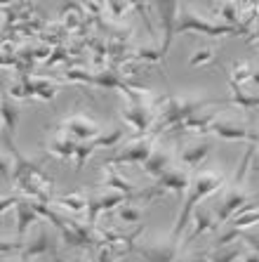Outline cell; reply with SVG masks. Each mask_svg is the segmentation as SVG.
<instances>
[{
	"mask_svg": "<svg viewBox=\"0 0 259 262\" xmlns=\"http://www.w3.org/2000/svg\"><path fill=\"white\" fill-rule=\"evenodd\" d=\"M224 184H226V175H222V172H215V170H200V172H196V175H193V180H191V187H189L186 196H184V206H181L179 215H177V222H175V227H172L170 236L179 241L181 232L191 225L193 213L198 210L200 201H205L207 196H212L215 191H219Z\"/></svg>",
	"mask_w": 259,
	"mask_h": 262,
	"instance_id": "cell-1",
	"label": "cell"
},
{
	"mask_svg": "<svg viewBox=\"0 0 259 262\" xmlns=\"http://www.w3.org/2000/svg\"><path fill=\"white\" fill-rule=\"evenodd\" d=\"M219 104H231V99H207V97H189V95H170V102L160 114H158L156 121V130L153 133H160V130L168 128H179L184 121H189L191 116L200 114L207 106H219Z\"/></svg>",
	"mask_w": 259,
	"mask_h": 262,
	"instance_id": "cell-2",
	"label": "cell"
},
{
	"mask_svg": "<svg viewBox=\"0 0 259 262\" xmlns=\"http://www.w3.org/2000/svg\"><path fill=\"white\" fill-rule=\"evenodd\" d=\"M181 33H200V36H210V38L247 36L245 31L236 29V26H226V24H222V21H212V19L203 17V14L193 12L189 5H181V10H179L177 36H181Z\"/></svg>",
	"mask_w": 259,
	"mask_h": 262,
	"instance_id": "cell-3",
	"label": "cell"
},
{
	"mask_svg": "<svg viewBox=\"0 0 259 262\" xmlns=\"http://www.w3.org/2000/svg\"><path fill=\"white\" fill-rule=\"evenodd\" d=\"M153 99H156L153 95H149L146 99H132L121 109V118L125 121V125H130L139 137L151 135L156 130L158 111L153 109Z\"/></svg>",
	"mask_w": 259,
	"mask_h": 262,
	"instance_id": "cell-4",
	"label": "cell"
},
{
	"mask_svg": "<svg viewBox=\"0 0 259 262\" xmlns=\"http://www.w3.org/2000/svg\"><path fill=\"white\" fill-rule=\"evenodd\" d=\"M153 149H156V133L144 135V137H134V140L127 142L115 156L104 161V165H123L125 163V165H139V168H142V165L151 159Z\"/></svg>",
	"mask_w": 259,
	"mask_h": 262,
	"instance_id": "cell-5",
	"label": "cell"
},
{
	"mask_svg": "<svg viewBox=\"0 0 259 262\" xmlns=\"http://www.w3.org/2000/svg\"><path fill=\"white\" fill-rule=\"evenodd\" d=\"M181 244L172 236L151 238L146 244H137L132 255L139 257V262H175L179 257Z\"/></svg>",
	"mask_w": 259,
	"mask_h": 262,
	"instance_id": "cell-6",
	"label": "cell"
},
{
	"mask_svg": "<svg viewBox=\"0 0 259 262\" xmlns=\"http://www.w3.org/2000/svg\"><path fill=\"white\" fill-rule=\"evenodd\" d=\"M252 194L243 187V184H233L226 194L219 199V203L215 206V217H217V225L224 227L229 225L231 220H233L236 213H241L243 208L247 206V203H252Z\"/></svg>",
	"mask_w": 259,
	"mask_h": 262,
	"instance_id": "cell-7",
	"label": "cell"
},
{
	"mask_svg": "<svg viewBox=\"0 0 259 262\" xmlns=\"http://www.w3.org/2000/svg\"><path fill=\"white\" fill-rule=\"evenodd\" d=\"M156 7V17L160 21V31H163V43H160V57H163V64L168 61V50L172 45L177 36V21H179V3H153Z\"/></svg>",
	"mask_w": 259,
	"mask_h": 262,
	"instance_id": "cell-8",
	"label": "cell"
},
{
	"mask_svg": "<svg viewBox=\"0 0 259 262\" xmlns=\"http://www.w3.org/2000/svg\"><path fill=\"white\" fill-rule=\"evenodd\" d=\"M210 133L219 135L222 140H229V142H247L252 146H259V133L243 121H231V118L217 116V121L212 123Z\"/></svg>",
	"mask_w": 259,
	"mask_h": 262,
	"instance_id": "cell-9",
	"label": "cell"
},
{
	"mask_svg": "<svg viewBox=\"0 0 259 262\" xmlns=\"http://www.w3.org/2000/svg\"><path fill=\"white\" fill-rule=\"evenodd\" d=\"M59 128L66 135H71L76 142H92V140H97L104 130L97 125V121H92V118L85 116V114H71V116H66L59 123Z\"/></svg>",
	"mask_w": 259,
	"mask_h": 262,
	"instance_id": "cell-10",
	"label": "cell"
},
{
	"mask_svg": "<svg viewBox=\"0 0 259 262\" xmlns=\"http://www.w3.org/2000/svg\"><path fill=\"white\" fill-rule=\"evenodd\" d=\"M50 253H55V244H52V234L45 225H38L36 234L29 238H24V250H21V255L19 260H36V257H42V255H50Z\"/></svg>",
	"mask_w": 259,
	"mask_h": 262,
	"instance_id": "cell-11",
	"label": "cell"
},
{
	"mask_svg": "<svg viewBox=\"0 0 259 262\" xmlns=\"http://www.w3.org/2000/svg\"><path fill=\"white\" fill-rule=\"evenodd\" d=\"M172 161H175L172 149H170V146H165V144H158L156 149H153V154H151V159L142 165V170H144V175L153 177V180L158 182L165 172L172 170Z\"/></svg>",
	"mask_w": 259,
	"mask_h": 262,
	"instance_id": "cell-12",
	"label": "cell"
},
{
	"mask_svg": "<svg viewBox=\"0 0 259 262\" xmlns=\"http://www.w3.org/2000/svg\"><path fill=\"white\" fill-rule=\"evenodd\" d=\"M210 151H212V146L207 140L189 142V144L179 151V163L184 165V168H189V170H198L200 165L207 161Z\"/></svg>",
	"mask_w": 259,
	"mask_h": 262,
	"instance_id": "cell-13",
	"label": "cell"
},
{
	"mask_svg": "<svg viewBox=\"0 0 259 262\" xmlns=\"http://www.w3.org/2000/svg\"><path fill=\"white\" fill-rule=\"evenodd\" d=\"M78 144L80 142H76L71 135H66L61 128H57V133L48 140V151L52 154V156H57V159H61V161H68V159H76Z\"/></svg>",
	"mask_w": 259,
	"mask_h": 262,
	"instance_id": "cell-14",
	"label": "cell"
},
{
	"mask_svg": "<svg viewBox=\"0 0 259 262\" xmlns=\"http://www.w3.org/2000/svg\"><path fill=\"white\" fill-rule=\"evenodd\" d=\"M17 210V236L24 238L31 232V227H38L42 222V217L36 213V208L31 203V199H21V201L14 206Z\"/></svg>",
	"mask_w": 259,
	"mask_h": 262,
	"instance_id": "cell-15",
	"label": "cell"
},
{
	"mask_svg": "<svg viewBox=\"0 0 259 262\" xmlns=\"http://www.w3.org/2000/svg\"><path fill=\"white\" fill-rule=\"evenodd\" d=\"M191 180L193 177L189 175V170H181V168H172V170H168L160 180H158V187L165 191H172V194H184L186 196L189 187H191Z\"/></svg>",
	"mask_w": 259,
	"mask_h": 262,
	"instance_id": "cell-16",
	"label": "cell"
},
{
	"mask_svg": "<svg viewBox=\"0 0 259 262\" xmlns=\"http://www.w3.org/2000/svg\"><path fill=\"white\" fill-rule=\"evenodd\" d=\"M102 168H104V184L111 191H121V194H137L139 191V184L123 175L118 170V165H102Z\"/></svg>",
	"mask_w": 259,
	"mask_h": 262,
	"instance_id": "cell-17",
	"label": "cell"
},
{
	"mask_svg": "<svg viewBox=\"0 0 259 262\" xmlns=\"http://www.w3.org/2000/svg\"><path fill=\"white\" fill-rule=\"evenodd\" d=\"M193 232L189 234V238L184 241V246H189V244H193L196 238L200 236V234H205V232H212V229H217V217H215V213H210V210H205V208H198L196 213H193Z\"/></svg>",
	"mask_w": 259,
	"mask_h": 262,
	"instance_id": "cell-18",
	"label": "cell"
},
{
	"mask_svg": "<svg viewBox=\"0 0 259 262\" xmlns=\"http://www.w3.org/2000/svg\"><path fill=\"white\" fill-rule=\"evenodd\" d=\"M26 88L31 90V97H38V99H55L57 92H59V83L57 80H50V78H40V76H31V78H24Z\"/></svg>",
	"mask_w": 259,
	"mask_h": 262,
	"instance_id": "cell-19",
	"label": "cell"
},
{
	"mask_svg": "<svg viewBox=\"0 0 259 262\" xmlns=\"http://www.w3.org/2000/svg\"><path fill=\"white\" fill-rule=\"evenodd\" d=\"M215 121H217V114H215V111H200V114L191 116L189 121H184L179 128H175V130H186V133H196V135H207Z\"/></svg>",
	"mask_w": 259,
	"mask_h": 262,
	"instance_id": "cell-20",
	"label": "cell"
},
{
	"mask_svg": "<svg viewBox=\"0 0 259 262\" xmlns=\"http://www.w3.org/2000/svg\"><path fill=\"white\" fill-rule=\"evenodd\" d=\"M3 135H7V137H12L14 140V133H17V123H19V109L17 104L10 102V97L7 95H3Z\"/></svg>",
	"mask_w": 259,
	"mask_h": 262,
	"instance_id": "cell-21",
	"label": "cell"
},
{
	"mask_svg": "<svg viewBox=\"0 0 259 262\" xmlns=\"http://www.w3.org/2000/svg\"><path fill=\"white\" fill-rule=\"evenodd\" d=\"M231 106L238 109H257L259 106V92H247L243 85L231 83Z\"/></svg>",
	"mask_w": 259,
	"mask_h": 262,
	"instance_id": "cell-22",
	"label": "cell"
},
{
	"mask_svg": "<svg viewBox=\"0 0 259 262\" xmlns=\"http://www.w3.org/2000/svg\"><path fill=\"white\" fill-rule=\"evenodd\" d=\"M123 137H125V128L113 123L106 130H102V135L95 140V146L97 149H113V146H118L123 142Z\"/></svg>",
	"mask_w": 259,
	"mask_h": 262,
	"instance_id": "cell-23",
	"label": "cell"
},
{
	"mask_svg": "<svg viewBox=\"0 0 259 262\" xmlns=\"http://www.w3.org/2000/svg\"><path fill=\"white\" fill-rule=\"evenodd\" d=\"M243 253H245V246L243 244H233V246H224V248H215L207 255V262H236L241 260Z\"/></svg>",
	"mask_w": 259,
	"mask_h": 262,
	"instance_id": "cell-24",
	"label": "cell"
},
{
	"mask_svg": "<svg viewBox=\"0 0 259 262\" xmlns=\"http://www.w3.org/2000/svg\"><path fill=\"white\" fill-rule=\"evenodd\" d=\"M55 206L66 208V210H71V213H83V210H87V208H90V196H85V194L57 196Z\"/></svg>",
	"mask_w": 259,
	"mask_h": 262,
	"instance_id": "cell-25",
	"label": "cell"
},
{
	"mask_svg": "<svg viewBox=\"0 0 259 262\" xmlns=\"http://www.w3.org/2000/svg\"><path fill=\"white\" fill-rule=\"evenodd\" d=\"M217 55V48L215 45H200V48L193 50V55L189 57V67L196 69V67H203V64H210Z\"/></svg>",
	"mask_w": 259,
	"mask_h": 262,
	"instance_id": "cell-26",
	"label": "cell"
},
{
	"mask_svg": "<svg viewBox=\"0 0 259 262\" xmlns=\"http://www.w3.org/2000/svg\"><path fill=\"white\" fill-rule=\"evenodd\" d=\"M115 215H118V220L125 222V225H137V227L142 225V220H144V213H142L137 206H132V203L121 206L118 210H115Z\"/></svg>",
	"mask_w": 259,
	"mask_h": 262,
	"instance_id": "cell-27",
	"label": "cell"
},
{
	"mask_svg": "<svg viewBox=\"0 0 259 262\" xmlns=\"http://www.w3.org/2000/svg\"><path fill=\"white\" fill-rule=\"evenodd\" d=\"M104 5H106V12H111V19H115V21H123L132 10H137V3H118V0H111V3H104Z\"/></svg>",
	"mask_w": 259,
	"mask_h": 262,
	"instance_id": "cell-28",
	"label": "cell"
},
{
	"mask_svg": "<svg viewBox=\"0 0 259 262\" xmlns=\"http://www.w3.org/2000/svg\"><path fill=\"white\" fill-rule=\"evenodd\" d=\"M252 67L250 64H245V61H236V64H231V83H236V85H243V83H247V80H252Z\"/></svg>",
	"mask_w": 259,
	"mask_h": 262,
	"instance_id": "cell-29",
	"label": "cell"
},
{
	"mask_svg": "<svg viewBox=\"0 0 259 262\" xmlns=\"http://www.w3.org/2000/svg\"><path fill=\"white\" fill-rule=\"evenodd\" d=\"M64 78L68 83H83V85H92V78H95V71L90 69H80V67H73L64 73Z\"/></svg>",
	"mask_w": 259,
	"mask_h": 262,
	"instance_id": "cell-30",
	"label": "cell"
},
{
	"mask_svg": "<svg viewBox=\"0 0 259 262\" xmlns=\"http://www.w3.org/2000/svg\"><path fill=\"white\" fill-rule=\"evenodd\" d=\"M130 59L132 61H163V57H160V48H137L130 55Z\"/></svg>",
	"mask_w": 259,
	"mask_h": 262,
	"instance_id": "cell-31",
	"label": "cell"
},
{
	"mask_svg": "<svg viewBox=\"0 0 259 262\" xmlns=\"http://www.w3.org/2000/svg\"><path fill=\"white\" fill-rule=\"evenodd\" d=\"M97 151V146H95V140L92 142H80L78 144V151H76V170H83V165L87 163V159H90L92 154Z\"/></svg>",
	"mask_w": 259,
	"mask_h": 262,
	"instance_id": "cell-32",
	"label": "cell"
},
{
	"mask_svg": "<svg viewBox=\"0 0 259 262\" xmlns=\"http://www.w3.org/2000/svg\"><path fill=\"white\" fill-rule=\"evenodd\" d=\"M5 95L7 97H12V99H31V90L26 88L24 80H12V83L7 85Z\"/></svg>",
	"mask_w": 259,
	"mask_h": 262,
	"instance_id": "cell-33",
	"label": "cell"
},
{
	"mask_svg": "<svg viewBox=\"0 0 259 262\" xmlns=\"http://www.w3.org/2000/svg\"><path fill=\"white\" fill-rule=\"evenodd\" d=\"M92 262H118V253H115L113 246L99 244V248H97V253H95V257H92Z\"/></svg>",
	"mask_w": 259,
	"mask_h": 262,
	"instance_id": "cell-34",
	"label": "cell"
},
{
	"mask_svg": "<svg viewBox=\"0 0 259 262\" xmlns=\"http://www.w3.org/2000/svg\"><path fill=\"white\" fill-rule=\"evenodd\" d=\"M241 241L247 246V248H252L259 253V229H247V232H243Z\"/></svg>",
	"mask_w": 259,
	"mask_h": 262,
	"instance_id": "cell-35",
	"label": "cell"
},
{
	"mask_svg": "<svg viewBox=\"0 0 259 262\" xmlns=\"http://www.w3.org/2000/svg\"><path fill=\"white\" fill-rule=\"evenodd\" d=\"M52 52H55V55H50L48 67H55V64H59V61L68 59V55H71V52H66V48H64V45H57V48L52 50Z\"/></svg>",
	"mask_w": 259,
	"mask_h": 262,
	"instance_id": "cell-36",
	"label": "cell"
},
{
	"mask_svg": "<svg viewBox=\"0 0 259 262\" xmlns=\"http://www.w3.org/2000/svg\"><path fill=\"white\" fill-rule=\"evenodd\" d=\"M241 262H259V253H257V250H252V248H245Z\"/></svg>",
	"mask_w": 259,
	"mask_h": 262,
	"instance_id": "cell-37",
	"label": "cell"
},
{
	"mask_svg": "<svg viewBox=\"0 0 259 262\" xmlns=\"http://www.w3.org/2000/svg\"><path fill=\"white\" fill-rule=\"evenodd\" d=\"M175 262H207L205 257H200V255H193V257H177Z\"/></svg>",
	"mask_w": 259,
	"mask_h": 262,
	"instance_id": "cell-38",
	"label": "cell"
},
{
	"mask_svg": "<svg viewBox=\"0 0 259 262\" xmlns=\"http://www.w3.org/2000/svg\"><path fill=\"white\" fill-rule=\"evenodd\" d=\"M250 83H252V85L259 90V71H254V73H252V80H250Z\"/></svg>",
	"mask_w": 259,
	"mask_h": 262,
	"instance_id": "cell-39",
	"label": "cell"
},
{
	"mask_svg": "<svg viewBox=\"0 0 259 262\" xmlns=\"http://www.w3.org/2000/svg\"><path fill=\"white\" fill-rule=\"evenodd\" d=\"M71 262H83V260H80V257H76V260H71Z\"/></svg>",
	"mask_w": 259,
	"mask_h": 262,
	"instance_id": "cell-40",
	"label": "cell"
}]
</instances>
